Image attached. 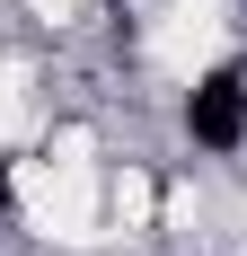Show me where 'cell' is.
I'll list each match as a JSON object with an SVG mask.
<instances>
[{
    "mask_svg": "<svg viewBox=\"0 0 247 256\" xmlns=\"http://www.w3.org/2000/svg\"><path fill=\"white\" fill-rule=\"evenodd\" d=\"M186 124H194L203 150H238V142H247V80L238 71H212L194 88V106H186Z\"/></svg>",
    "mask_w": 247,
    "mask_h": 256,
    "instance_id": "6da1fadb",
    "label": "cell"
},
{
    "mask_svg": "<svg viewBox=\"0 0 247 256\" xmlns=\"http://www.w3.org/2000/svg\"><path fill=\"white\" fill-rule=\"evenodd\" d=\"M0 204H9V177H0Z\"/></svg>",
    "mask_w": 247,
    "mask_h": 256,
    "instance_id": "7a4b0ae2",
    "label": "cell"
}]
</instances>
